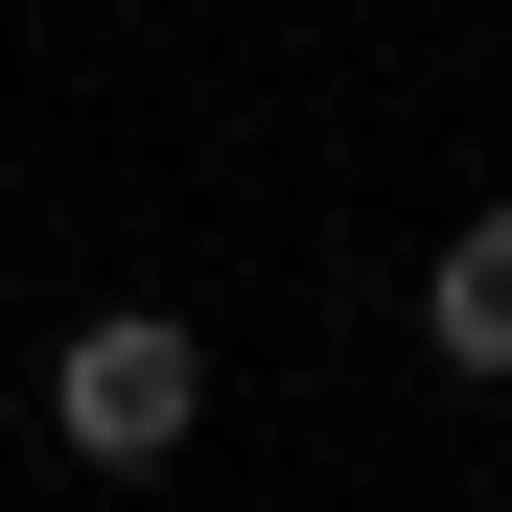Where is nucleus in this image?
Wrapping results in <instances>:
<instances>
[{
	"label": "nucleus",
	"instance_id": "obj_1",
	"mask_svg": "<svg viewBox=\"0 0 512 512\" xmlns=\"http://www.w3.org/2000/svg\"><path fill=\"white\" fill-rule=\"evenodd\" d=\"M187 419H210V350H187L163 303L70 326V373H47V443H70V466H187Z\"/></svg>",
	"mask_w": 512,
	"mask_h": 512
},
{
	"label": "nucleus",
	"instance_id": "obj_2",
	"mask_svg": "<svg viewBox=\"0 0 512 512\" xmlns=\"http://www.w3.org/2000/svg\"><path fill=\"white\" fill-rule=\"evenodd\" d=\"M419 326H443V373H512V210H466V233H443Z\"/></svg>",
	"mask_w": 512,
	"mask_h": 512
}]
</instances>
